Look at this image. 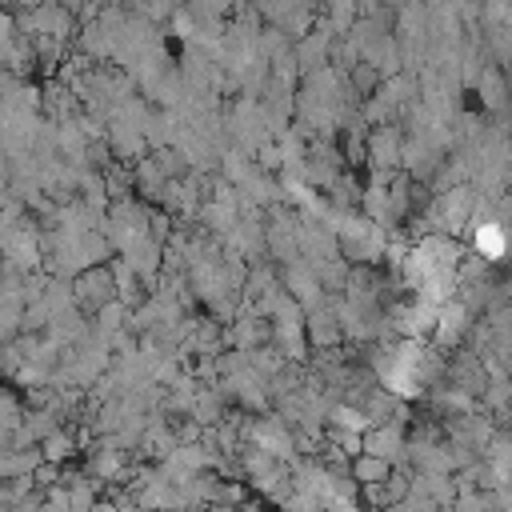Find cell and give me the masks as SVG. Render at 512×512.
I'll return each mask as SVG.
<instances>
[{
    "label": "cell",
    "instance_id": "cell-10",
    "mask_svg": "<svg viewBox=\"0 0 512 512\" xmlns=\"http://www.w3.org/2000/svg\"><path fill=\"white\" fill-rule=\"evenodd\" d=\"M472 88L480 92V108L504 112V96H508V92H504V72H500V64H484Z\"/></svg>",
    "mask_w": 512,
    "mask_h": 512
},
{
    "label": "cell",
    "instance_id": "cell-16",
    "mask_svg": "<svg viewBox=\"0 0 512 512\" xmlns=\"http://www.w3.org/2000/svg\"><path fill=\"white\" fill-rule=\"evenodd\" d=\"M20 416H24V408H20L16 392L0 388V424H4V428H16V424H20Z\"/></svg>",
    "mask_w": 512,
    "mask_h": 512
},
{
    "label": "cell",
    "instance_id": "cell-11",
    "mask_svg": "<svg viewBox=\"0 0 512 512\" xmlns=\"http://www.w3.org/2000/svg\"><path fill=\"white\" fill-rule=\"evenodd\" d=\"M164 180H168V176L156 168L152 152L136 156V168H132V188H136L144 200H160V188H164Z\"/></svg>",
    "mask_w": 512,
    "mask_h": 512
},
{
    "label": "cell",
    "instance_id": "cell-13",
    "mask_svg": "<svg viewBox=\"0 0 512 512\" xmlns=\"http://www.w3.org/2000/svg\"><path fill=\"white\" fill-rule=\"evenodd\" d=\"M76 452H80V436H76V432L56 428V432H48V436L40 440V456L52 460V464H68V460H76Z\"/></svg>",
    "mask_w": 512,
    "mask_h": 512
},
{
    "label": "cell",
    "instance_id": "cell-9",
    "mask_svg": "<svg viewBox=\"0 0 512 512\" xmlns=\"http://www.w3.org/2000/svg\"><path fill=\"white\" fill-rule=\"evenodd\" d=\"M76 52L80 56H88V60H108L112 56V40H108V28L92 16V20H84V28L76 32Z\"/></svg>",
    "mask_w": 512,
    "mask_h": 512
},
{
    "label": "cell",
    "instance_id": "cell-15",
    "mask_svg": "<svg viewBox=\"0 0 512 512\" xmlns=\"http://www.w3.org/2000/svg\"><path fill=\"white\" fill-rule=\"evenodd\" d=\"M92 316H96V320H92V328H96L104 340H112L120 328H128V304H120L116 296H112L108 304H100Z\"/></svg>",
    "mask_w": 512,
    "mask_h": 512
},
{
    "label": "cell",
    "instance_id": "cell-2",
    "mask_svg": "<svg viewBox=\"0 0 512 512\" xmlns=\"http://www.w3.org/2000/svg\"><path fill=\"white\" fill-rule=\"evenodd\" d=\"M400 148H404V132L396 120L388 124H372L364 136V160L372 172H392L400 168Z\"/></svg>",
    "mask_w": 512,
    "mask_h": 512
},
{
    "label": "cell",
    "instance_id": "cell-7",
    "mask_svg": "<svg viewBox=\"0 0 512 512\" xmlns=\"http://www.w3.org/2000/svg\"><path fill=\"white\" fill-rule=\"evenodd\" d=\"M120 260H124L144 284H156V276H160V240H152L148 232H140L136 240H128V244L120 248Z\"/></svg>",
    "mask_w": 512,
    "mask_h": 512
},
{
    "label": "cell",
    "instance_id": "cell-4",
    "mask_svg": "<svg viewBox=\"0 0 512 512\" xmlns=\"http://www.w3.org/2000/svg\"><path fill=\"white\" fill-rule=\"evenodd\" d=\"M332 44H336V32H332L328 24H312L304 36H296V40H292V60H296L300 76H308V72L332 64Z\"/></svg>",
    "mask_w": 512,
    "mask_h": 512
},
{
    "label": "cell",
    "instance_id": "cell-17",
    "mask_svg": "<svg viewBox=\"0 0 512 512\" xmlns=\"http://www.w3.org/2000/svg\"><path fill=\"white\" fill-rule=\"evenodd\" d=\"M44 504H48V508H68V488H60V480L48 484V488H44Z\"/></svg>",
    "mask_w": 512,
    "mask_h": 512
},
{
    "label": "cell",
    "instance_id": "cell-18",
    "mask_svg": "<svg viewBox=\"0 0 512 512\" xmlns=\"http://www.w3.org/2000/svg\"><path fill=\"white\" fill-rule=\"evenodd\" d=\"M12 32H16V12H8V8L0 4V40L12 36Z\"/></svg>",
    "mask_w": 512,
    "mask_h": 512
},
{
    "label": "cell",
    "instance_id": "cell-6",
    "mask_svg": "<svg viewBox=\"0 0 512 512\" xmlns=\"http://www.w3.org/2000/svg\"><path fill=\"white\" fill-rule=\"evenodd\" d=\"M312 0H272L268 8H264V24H272V28H280L288 40H296V36H304L308 28H312Z\"/></svg>",
    "mask_w": 512,
    "mask_h": 512
},
{
    "label": "cell",
    "instance_id": "cell-8",
    "mask_svg": "<svg viewBox=\"0 0 512 512\" xmlns=\"http://www.w3.org/2000/svg\"><path fill=\"white\" fill-rule=\"evenodd\" d=\"M468 232H472V248L468 252H476L488 264L504 260V220H476V224H468Z\"/></svg>",
    "mask_w": 512,
    "mask_h": 512
},
{
    "label": "cell",
    "instance_id": "cell-12",
    "mask_svg": "<svg viewBox=\"0 0 512 512\" xmlns=\"http://www.w3.org/2000/svg\"><path fill=\"white\" fill-rule=\"evenodd\" d=\"M188 416L200 424V428H208V424H216L220 416H224V396L216 392V388H200L196 384V392H192V408H188Z\"/></svg>",
    "mask_w": 512,
    "mask_h": 512
},
{
    "label": "cell",
    "instance_id": "cell-1",
    "mask_svg": "<svg viewBox=\"0 0 512 512\" xmlns=\"http://www.w3.org/2000/svg\"><path fill=\"white\" fill-rule=\"evenodd\" d=\"M472 328H476V324H472L468 304L452 292L448 300H440V304H436V316H432V332H428V336H436V344H440V348H460V344H464V336H468Z\"/></svg>",
    "mask_w": 512,
    "mask_h": 512
},
{
    "label": "cell",
    "instance_id": "cell-3",
    "mask_svg": "<svg viewBox=\"0 0 512 512\" xmlns=\"http://www.w3.org/2000/svg\"><path fill=\"white\" fill-rule=\"evenodd\" d=\"M116 296V284H112V268L108 260L104 264H88L72 276V300L80 312H96L100 304H108Z\"/></svg>",
    "mask_w": 512,
    "mask_h": 512
},
{
    "label": "cell",
    "instance_id": "cell-14",
    "mask_svg": "<svg viewBox=\"0 0 512 512\" xmlns=\"http://www.w3.org/2000/svg\"><path fill=\"white\" fill-rule=\"evenodd\" d=\"M312 272H316V280H320L324 292H344V284H348V260L344 256L312 260Z\"/></svg>",
    "mask_w": 512,
    "mask_h": 512
},
{
    "label": "cell",
    "instance_id": "cell-5",
    "mask_svg": "<svg viewBox=\"0 0 512 512\" xmlns=\"http://www.w3.org/2000/svg\"><path fill=\"white\" fill-rule=\"evenodd\" d=\"M404 428L396 420H380V424H368L360 432V452H372L388 464H404Z\"/></svg>",
    "mask_w": 512,
    "mask_h": 512
}]
</instances>
